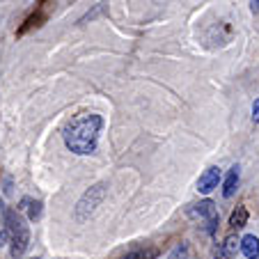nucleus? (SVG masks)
Returning a JSON list of instances; mask_svg holds the SVG:
<instances>
[{"label":"nucleus","instance_id":"f257e3e1","mask_svg":"<svg viewBox=\"0 0 259 259\" xmlns=\"http://www.w3.org/2000/svg\"><path fill=\"white\" fill-rule=\"evenodd\" d=\"M101 128H103L101 115L78 113V115H73L67 122V126L62 128V140L69 152L78 154V156H88V154L97 152Z\"/></svg>","mask_w":259,"mask_h":259},{"label":"nucleus","instance_id":"f03ea898","mask_svg":"<svg viewBox=\"0 0 259 259\" xmlns=\"http://www.w3.org/2000/svg\"><path fill=\"white\" fill-rule=\"evenodd\" d=\"M5 232H7V239H10V243H12V254H14V257H21L30 245V230H28L25 218L21 215V211L5 209Z\"/></svg>","mask_w":259,"mask_h":259},{"label":"nucleus","instance_id":"7ed1b4c3","mask_svg":"<svg viewBox=\"0 0 259 259\" xmlns=\"http://www.w3.org/2000/svg\"><path fill=\"white\" fill-rule=\"evenodd\" d=\"M106 193H108V184H106V181H99V184L90 186L88 191L83 193V197L78 200V204H76V220H80V223H83V220H88L90 215L99 209V204L103 202Z\"/></svg>","mask_w":259,"mask_h":259},{"label":"nucleus","instance_id":"20e7f679","mask_svg":"<svg viewBox=\"0 0 259 259\" xmlns=\"http://www.w3.org/2000/svg\"><path fill=\"white\" fill-rule=\"evenodd\" d=\"M188 215H191L193 220H197V223H200V227L209 236H213L215 232H218V223H220L218 206H215L211 200H202V202H197V204H191Z\"/></svg>","mask_w":259,"mask_h":259},{"label":"nucleus","instance_id":"39448f33","mask_svg":"<svg viewBox=\"0 0 259 259\" xmlns=\"http://www.w3.org/2000/svg\"><path fill=\"white\" fill-rule=\"evenodd\" d=\"M51 3L49 0H39L37 5H34V12L25 19V23L19 28V34H25V32H30V30H37V28H41V25L49 21V16H51Z\"/></svg>","mask_w":259,"mask_h":259},{"label":"nucleus","instance_id":"423d86ee","mask_svg":"<svg viewBox=\"0 0 259 259\" xmlns=\"http://www.w3.org/2000/svg\"><path fill=\"white\" fill-rule=\"evenodd\" d=\"M218 181H220V170L215 165L206 167L204 172L200 175V179H197V191L200 193H211L218 188Z\"/></svg>","mask_w":259,"mask_h":259},{"label":"nucleus","instance_id":"0eeeda50","mask_svg":"<svg viewBox=\"0 0 259 259\" xmlns=\"http://www.w3.org/2000/svg\"><path fill=\"white\" fill-rule=\"evenodd\" d=\"M41 206H44V204H41L39 200H32V197H23L16 211H25L30 220H39V218H41V211H44Z\"/></svg>","mask_w":259,"mask_h":259},{"label":"nucleus","instance_id":"6e6552de","mask_svg":"<svg viewBox=\"0 0 259 259\" xmlns=\"http://www.w3.org/2000/svg\"><path fill=\"white\" fill-rule=\"evenodd\" d=\"M239 245H241V252H243L248 259L259 257V239L254 234H245L243 239L239 241Z\"/></svg>","mask_w":259,"mask_h":259},{"label":"nucleus","instance_id":"1a4fd4ad","mask_svg":"<svg viewBox=\"0 0 259 259\" xmlns=\"http://www.w3.org/2000/svg\"><path fill=\"white\" fill-rule=\"evenodd\" d=\"M239 179H241L239 165L230 167V172H227V177H225V184H223V195H225V197H232V195H234L236 186H239Z\"/></svg>","mask_w":259,"mask_h":259},{"label":"nucleus","instance_id":"9d476101","mask_svg":"<svg viewBox=\"0 0 259 259\" xmlns=\"http://www.w3.org/2000/svg\"><path fill=\"white\" fill-rule=\"evenodd\" d=\"M230 225L234 227V230H241V227L248 225V209H245L243 204H239L234 211H232V215H230Z\"/></svg>","mask_w":259,"mask_h":259},{"label":"nucleus","instance_id":"9b49d317","mask_svg":"<svg viewBox=\"0 0 259 259\" xmlns=\"http://www.w3.org/2000/svg\"><path fill=\"white\" fill-rule=\"evenodd\" d=\"M156 257H158V248H154V245H149V248L133 250V252H128L124 259H156Z\"/></svg>","mask_w":259,"mask_h":259},{"label":"nucleus","instance_id":"f8f14e48","mask_svg":"<svg viewBox=\"0 0 259 259\" xmlns=\"http://www.w3.org/2000/svg\"><path fill=\"white\" fill-rule=\"evenodd\" d=\"M236 250H239V241H236V236H227L225 243H223V248H220V254L227 259L236 257Z\"/></svg>","mask_w":259,"mask_h":259},{"label":"nucleus","instance_id":"ddd939ff","mask_svg":"<svg viewBox=\"0 0 259 259\" xmlns=\"http://www.w3.org/2000/svg\"><path fill=\"white\" fill-rule=\"evenodd\" d=\"M167 259H191V252H188V243H177L175 248H172V252H170V257Z\"/></svg>","mask_w":259,"mask_h":259},{"label":"nucleus","instance_id":"4468645a","mask_svg":"<svg viewBox=\"0 0 259 259\" xmlns=\"http://www.w3.org/2000/svg\"><path fill=\"white\" fill-rule=\"evenodd\" d=\"M252 122L259 124V99H254V103H252Z\"/></svg>","mask_w":259,"mask_h":259},{"label":"nucleus","instance_id":"2eb2a0df","mask_svg":"<svg viewBox=\"0 0 259 259\" xmlns=\"http://www.w3.org/2000/svg\"><path fill=\"white\" fill-rule=\"evenodd\" d=\"M250 7H252L254 14H259V0H252V5H250Z\"/></svg>","mask_w":259,"mask_h":259},{"label":"nucleus","instance_id":"dca6fc26","mask_svg":"<svg viewBox=\"0 0 259 259\" xmlns=\"http://www.w3.org/2000/svg\"><path fill=\"white\" fill-rule=\"evenodd\" d=\"M34 259H37V257H34Z\"/></svg>","mask_w":259,"mask_h":259}]
</instances>
